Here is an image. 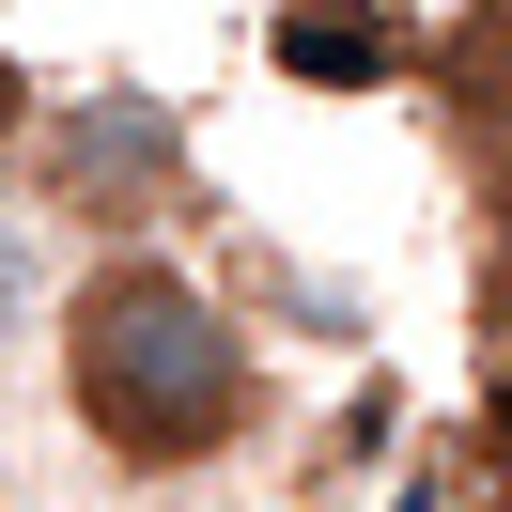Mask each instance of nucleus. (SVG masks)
Here are the masks:
<instances>
[{"mask_svg":"<svg viewBox=\"0 0 512 512\" xmlns=\"http://www.w3.org/2000/svg\"><path fill=\"white\" fill-rule=\"evenodd\" d=\"M32 125H47V109H32V78L0 63V140H32Z\"/></svg>","mask_w":512,"mask_h":512,"instance_id":"5","label":"nucleus"},{"mask_svg":"<svg viewBox=\"0 0 512 512\" xmlns=\"http://www.w3.org/2000/svg\"><path fill=\"white\" fill-rule=\"evenodd\" d=\"M32 311H47V233H32V202L0 187V357L32 342Z\"/></svg>","mask_w":512,"mask_h":512,"instance_id":"4","label":"nucleus"},{"mask_svg":"<svg viewBox=\"0 0 512 512\" xmlns=\"http://www.w3.org/2000/svg\"><path fill=\"white\" fill-rule=\"evenodd\" d=\"M47 357H63V419H78L125 481H202V466L264 419L249 326H233L187 264H156V249L78 264V280H63V342H47Z\"/></svg>","mask_w":512,"mask_h":512,"instance_id":"1","label":"nucleus"},{"mask_svg":"<svg viewBox=\"0 0 512 512\" xmlns=\"http://www.w3.org/2000/svg\"><path fill=\"white\" fill-rule=\"evenodd\" d=\"M47 140H63V171H78V187H171V125H156L140 94H109V109H63Z\"/></svg>","mask_w":512,"mask_h":512,"instance_id":"2","label":"nucleus"},{"mask_svg":"<svg viewBox=\"0 0 512 512\" xmlns=\"http://www.w3.org/2000/svg\"><path fill=\"white\" fill-rule=\"evenodd\" d=\"M280 63H295V78H388L404 32H388L373 0H295V16H280Z\"/></svg>","mask_w":512,"mask_h":512,"instance_id":"3","label":"nucleus"}]
</instances>
